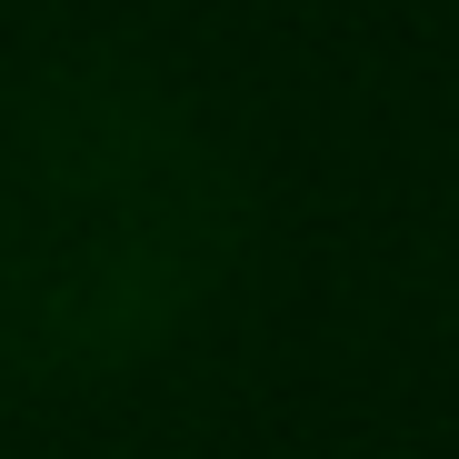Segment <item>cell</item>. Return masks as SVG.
Segmentation results:
<instances>
[{"label":"cell","mask_w":459,"mask_h":459,"mask_svg":"<svg viewBox=\"0 0 459 459\" xmlns=\"http://www.w3.org/2000/svg\"><path fill=\"white\" fill-rule=\"evenodd\" d=\"M250 190L120 60L0 91V379L81 390L180 340L240 260Z\"/></svg>","instance_id":"obj_1"}]
</instances>
